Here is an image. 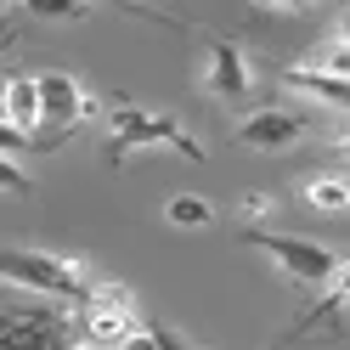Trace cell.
Here are the masks:
<instances>
[{"label": "cell", "mask_w": 350, "mask_h": 350, "mask_svg": "<svg viewBox=\"0 0 350 350\" xmlns=\"http://www.w3.org/2000/svg\"><path fill=\"white\" fill-rule=\"evenodd\" d=\"M0 282H12L23 294L68 299V305H85L96 288V282H85L79 260H62V254H46V249H17V243H0Z\"/></svg>", "instance_id": "obj_1"}, {"label": "cell", "mask_w": 350, "mask_h": 350, "mask_svg": "<svg viewBox=\"0 0 350 350\" xmlns=\"http://www.w3.org/2000/svg\"><path fill=\"white\" fill-rule=\"evenodd\" d=\"M243 243L260 249L288 282H299V288H334V282L345 277V254L327 249V243H317V237H288V232L243 226Z\"/></svg>", "instance_id": "obj_2"}, {"label": "cell", "mask_w": 350, "mask_h": 350, "mask_svg": "<svg viewBox=\"0 0 350 350\" xmlns=\"http://www.w3.org/2000/svg\"><path fill=\"white\" fill-rule=\"evenodd\" d=\"M142 147H175L181 159H192V164H204V147L187 136L175 119H164V113H142L136 102H124V107H113L107 113V159H130V152H142Z\"/></svg>", "instance_id": "obj_3"}, {"label": "cell", "mask_w": 350, "mask_h": 350, "mask_svg": "<svg viewBox=\"0 0 350 350\" xmlns=\"http://www.w3.org/2000/svg\"><path fill=\"white\" fill-rule=\"evenodd\" d=\"M34 91H40V130H51L46 142H57L62 130H74L79 119H91L96 113V102H91V91L74 79V74H34Z\"/></svg>", "instance_id": "obj_4"}, {"label": "cell", "mask_w": 350, "mask_h": 350, "mask_svg": "<svg viewBox=\"0 0 350 350\" xmlns=\"http://www.w3.org/2000/svg\"><path fill=\"white\" fill-rule=\"evenodd\" d=\"M68 317L51 305L34 311H0V350H68Z\"/></svg>", "instance_id": "obj_5"}, {"label": "cell", "mask_w": 350, "mask_h": 350, "mask_svg": "<svg viewBox=\"0 0 350 350\" xmlns=\"http://www.w3.org/2000/svg\"><path fill=\"white\" fill-rule=\"evenodd\" d=\"M311 136V113H299V107H260L237 124V147L249 152H288Z\"/></svg>", "instance_id": "obj_6"}, {"label": "cell", "mask_w": 350, "mask_h": 350, "mask_svg": "<svg viewBox=\"0 0 350 350\" xmlns=\"http://www.w3.org/2000/svg\"><path fill=\"white\" fill-rule=\"evenodd\" d=\"M204 91L226 107H243L254 96V68L237 40H209V62H204Z\"/></svg>", "instance_id": "obj_7"}, {"label": "cell", "mask_w": 350, "mask_h": 350, "mask_svg": "<svg viewBox=\"0 0 350 350\" xmlns=\"http://www.w3.org/2000/svg\"><path fill=\"white\" fill-rule=\"evenodd\" d=\"M6 124H12L23 142H34V130H40V91H34V74H12V79H6Z\"/></svg>", "instance_id": "obj_8"}, {"label": "cell", "mask_w": 350, "mask_h": 350, "mask_svg": "<svg viewBox=\"0 0 350 350\" xmlns=\"http://www.w3.org/2000/svg\"><path fill=\"white\" fill-rule=\"evenodd\" d=\"M282 85H294V91H305V96H317V102H327V107H350V79H327V74H317V68H282Z\"/></svg>", "instance_id": "obj_9"}, {"label": "cell", "mask_w": 350, "mask_h": 350, "mask_svg": "<svg viewBox=\"0 0 350 350\" xmlns=\"http://www.w3.org/2000/svg\"><path fill=\"white\" fill-rule=\"evenodd\" d=\"M299 192H305V204L322 209V215H345L350 209V181L345 175H311Z\"/></svg>", "instance_id": "obj_10"}, {"label": "cell", "mask_w": 350, "mask_h": 350, "mask_svg": "<svg viewBox=\"0 0 350 350\" xmlns=\"http://www.w3.org/2000/svg\"><path fill=\"white\" fill-rule=\"evenodd\" d=\"M164 221L181 226V232H204V226H215V209L204 198H192V192H175V198L164 204Z\"/></svg>", "instance_id": "obj_11"}, {"label": "cell", "mask_w": 350, "mask_h": 350, "mask_svg": "<svg viewBox=\"0 0 350 350\" xmlns=\"http://www.w3.org/2000/svg\"><path fill=\"white\" fill-rule=\"evenodd\" d=\"M305 68H317V74H327V79H350V29H334V34L322 40L317 62H305Z\"/></svg>", "instance_id": "obj_12"}, {"label": "cell", "mask_w": 350, "mask_h": 350, "mask_svg": "<svg viewBox=\"0 0 350 350\" xmlns=\"http://www.w3.org/2000/svg\"><path fill=\"white\" fill-rule=\"evenodd\" d=\"M271 209H277V198H271V192H249V198L237 204V215H243V226H254V221H266Z\"/></svg>", "instance_id": "obj_13"}, {"label": "cell", "mask_w": 350, "mask_h": 350, "mask_svg": "<svg viewBox=\"0 0 350 350\" xmlns=\"http://www.w3.org/2000/svg\"><path fill=\"white\" fill-rule=\"evenodd\" d=\"M0 192H12V198H23V192H34V187H29V175L17 170V159H0Z\"/></svg>", "instance_id": "obj_14"}, {"label": "cell", "mask_w": 350, "mask_h": 350, "mask_svg": "<svg viewBox=\"0 0 350 350\" xmlns=\"http://www.w3.org/2000/svg\"><path fill=\"white\" fill-rule=\"evenodd\" d=\"M113 350H159V327H142V322H136V327H130V334H124Z\"/></svg>", "instance_id": "obj_15"}, {"label": "cell", "mask_w": 350, "mask_h": 350, "mask_svg": "<svg viewBox=\"0 0 350 350\" xmlns=\"http://www.w3.org/2000/svg\"><path fill=\"white\" fill-rule=\"evenodd\" d=\"M23 147H34V142H23L12 124H0V159H12V152H23Z\"/></svg>", "instance_id": "obj_16"}, {"label": "cell", "mask_w": 350, "mask_h": 350, "mask_svg": "<svg viewBox=\"0 0 350 350\" xmlns=\"http://www.w3.org/2000/svg\"><path fill=\"white\" fill-rule=\"evenodd\" d=\"M159 350H192V345L175 334V327H159Z\"/></svg>", "instance_id": "obj_17"}, {"label": "cell", "mask_w": 350, "mask_h": 350, "mask_svg": "<svg viewBox=\"0 0 350 350\" xmlns=\"http://www.w3.org/2000/svg\"><path fill=\"white\" fill-rule=\"evenodd\" d=\"M0 124H6V74H0Z\"/></svg>", "instance_id": "obj_18"}, {"label": "cell", "mask_w": 350, "mask_h": 350, "mask_svg": "<svg viewBox=\"0 0 350 350\" xmlns=\"http://www.w3.org/2000/svg\"><path fill=\"white\" fill-rule=\"evenodd\" d=\"M68 350H113V345H91V339H79V345H68Z\"/></svg>", "instance_id": "obj_19"}]
</instances>
